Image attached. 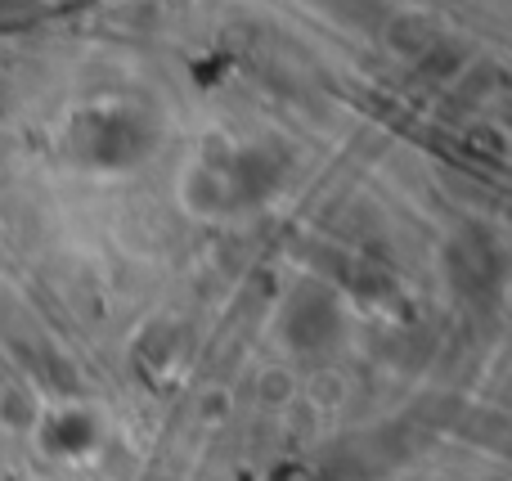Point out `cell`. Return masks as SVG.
I'll use <instances>...</instances> for the list:
<instances>
[{
    "instance_id": "cell-1",
    "label": "cell",
    "mask_w": 512,
    "mask_h": 481,
    "mask_svg": "<svg viewBox=\"0 0 512 481\" xmlns=\"http://www.w3.org/2000/svg\"><path fill=\"white\" fill-rule=\"evenodd\" d=\"M86 131H90V144H86L90 158H104V162L131 158V153L144 144V131L126 113H117V117H90Z\"/></svg>"
}]
</instances>
